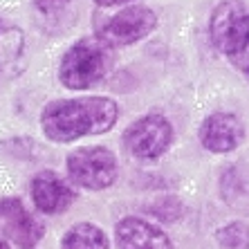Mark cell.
I'll list each match as a JSON object with an SVG mask.
<instances>
[{"mask_svg":"<svg viewBox=\"0 0 249 249\" xmlns=\"http://www.w3.org/2000/svg\"><path fill=\"white\" fill-rule=\"evenodd\" d=\"M119 119V106L110 97L56 99L43 108L41 126L47 139L70 144L81 137L104 135Z\"/></svg>","mask_w":249,"mask_h":249,"instance_id":"1","label":"cell"},{"mask_svg":"<svg viewBox=\"0 0 249 249\" xmlns=\"http://www.w3.org/2000/svg\"><path fill=\"white\" fill-rule=\"evenodd\" d=\"M112 47L99 36L81 38L70 47L58 63V81L70 90H88L108 74L112 63Z\"/></svg>","mask_w":249,"mask_h":249,"instance_id":"2","label":"cell"},{"mask_svg":"<svg viewBox=\"0 0 249 249\" xmlns=\"http://www.w3.org/2000/svg\"><path fill=\"white\" fill-rule=\"evenodd\" d=\"M68 178L88 191H104L117 182V160L104 146H83L68 155Z\"/></svg>","mask_w":249,"mask_h":249,"instance_id":"3","label":"cell"},{"mask_svg":"<svg viewBox=\"0 0 249 249\" xmlns=\"http://www.w3.org/2000/svg\"><path fill=\"white\" fill-rule=\"evenodd\" d=\"M173 142V128L166 117L146 115L135 119L124 133V146L137 160H160Z\"/></svg>","mask_w":249,"mask_h":249,"instance_id":"4","label":"cell"},{"mask_svg":"<svg viewBox=\"0 0 249 249\" xmlns=\"http://www.w3.org/2000/svg\"><path fill=\"white\" fill-rule=\"evenodd\" d=\"M157 27V16L146 5H128L101 25L99 38L108 47H124L146 38Z\"/></svg>","mask_w":249,"mask_h":249,"instance_id":"5","label":"cell"},{"mask_svg":"<svg viewBox=\"0 0 249 249\" xmlns=\"http://www.w3.org/2000/svg\"><path fill=\"white\" fill-rule=\"evenodd\" d=\"M0 231L16 247L34 249L43 238V225L25 209L23 200L9 196L0 200Z\"/></svg>","mask_w":249,"mask_h":249,"instance_id":"6","label":"cell"},{"mask_svg":"<svg viewBox=\"0 0 249 249\" xmlns=\"http://www.w3.org/2000/svg\"><path fill=\"white\" fill-rule=\"evenodd\" d=\"M200 144L211 153H231L243 144L245 126L243 119L233 112H211L200 124L197 130Z\"/></svg>","mask_w":249,"mask_h":249,"instance_id":"7","label":"cell"},{"mask_svg":"<svg viewBox=\"0 0 249 249\" xmlns=\"http://www.w3.org/2000/svg\"><path fill=\"white\" fill-rule=\"evenodd\" d=\"M29 189H32V200H34L36 209L47 215H56V213L68 211L70 204L74 202V197H76L74 191H72V186L63 178H58L54 171L36 173Z\"/></svg>","mask_w":249,"mask_h":249,"instance_id":"8","label":"cell"},{"mask_svg":"<svg viewBox=\"0 0 249 249\" xmlns=\"http://www.w3.org/2000/svg\"><path fill=\"white\" fill-rule=\"evenodd\" d=\"M117 249H173L171 238L144 218L128 215L115 227Z\"/></svg>","mask_w":249,"mask_h":249,"instance_id":"9","label":"cell"},{"mask_svg":"<svg viewBox=\"0 0 249 249\" xmlns=\"http://www.w3.org/2000/svg\"><path fill=\"white\" fill-rule=\"evenodd\" d=\"M245 14H247V9L240 2H231V0L222 2V5H218L213 9L211 20H209V34H211V43L215 45L218 52H222L227 43L231 41L233 32L238 29Z\"/></svg>","mask_w":249,"mask_h":249,"instance_id":"10","label":"cell"},{"mask_svg":"<svg viewBox=\"0 0 249 249\" xmlns=\"http://www.w3.org/2000/svg\"><path fill=\"white\" fill-rule=\"evenodd\" d=\"M61 249H110V240L99 225L79 222L65 231Z\"/></svg>","mask_w":249,"mask_h":249,"instance_id":"11","label":"cell"},{"mask_svg":"<svg viewBox=\"0 0 249 249\" xmlns=\"http://www.w3.org/2000/svg\"><path fill=\"white\" fill-rule=\"evenodd\" d=\"M222 54L229 58V63L236 70L249 74V12L243 16L238 29L233 32L231 41L222 50Z\"/></svg>","mask_w":249,"mask_h":249,"instance_id":"12","label":"cell"},{"mask_svg":"<svg viewBox=\"0 0 249 249\" xmlns=\"http://www.w3.org/2000/svg\"><path fill=\"white\" fill-rule=\"evenodd\" d=\"M23 50V32L0 23V68L16 61Z\"/></svg>","mask_w":249,"mask_h":249,"instance_id":"13","label":"cell"},{"mask_svg":"<svg viewBox=\"0 0 249 249\" xmlns=\"http://www.w3.org/2000/svg\"><path fill=\"white\" fill-rule=\"evenodd\" d=\"M215 240L222 249H249V227L243 222H231L225 225L218 231Z\"/></svg>","mask_w":249,"mask_h":249,"instance_id":"14","label":"cell"},{"mask_svg":"<svg viewBox=\"0 0 249 249\" xmlns=\"http://www.w3.org/2000/svg\"><path fill=\"white\" fill-rule=\"evenodd\" d=\"M34 5L38 7L43 14H56V12H61L65 5H70V0H34Z\"/></svg>","mask_w":249,"mask_h":249,"instance_id":"15","label":"cell"},{"mask_svg":"<svg viewBox=\"0 0 249 249\" xmlns=\"http://www.w3.org/2000/svg\"><path fill=\"white\" fill-rule=\"evenodd\" d=\"M99 7H117V5H126L130 0H94Z\"/></svg>","mask_w":249,"mask_h":249,"instance_id":"16","label":"cell"},{"mask_svg":"<svg viewBox=\"0 0 249 249\" xmlns=\"http://www.w3.org/2000/svg\"><path fill=\"white\" fill-rule=\"evenodd\" d=\"M0 249H12V247H9L7 243H2V240H0Z\"/></svg>","mask_w":249,"mask_h":249,"instance_id":"17","label":"cell"}]
</instances>
